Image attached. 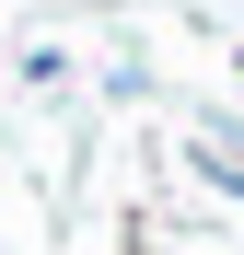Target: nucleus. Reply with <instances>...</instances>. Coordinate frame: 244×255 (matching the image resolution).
Segmentation results:
<instances>
[{
    "mask_svg": "<svg viewBox=\"0 0 244 255\" xmlns=\"http://www.w3.org/2000/svg\"><path fill=\"white\" fill-rule=\"evenodd\" d=\"M198 174H210L233 209H244V151H221V139H198Z\"/></svg>",
    "mask_w": 244,
    "mask_h": 255,
    "instance_id": "1",
    "label": "nucleus"
}]
</instances>
